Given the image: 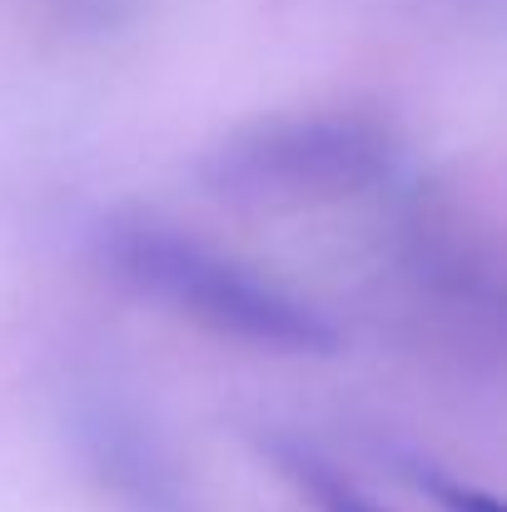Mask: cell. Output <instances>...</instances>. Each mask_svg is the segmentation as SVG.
Instances as JSON below:
<instances>
[{
    "mask_svg": "<svg viewBox=\"0 0 507 512\" xmlns=\"http://www.w3.org/2000/svg\"><path fill=\"white\" fill-rule=\"evenodd\" d=\"M398 170V140L368 115H279L219 140L194 179L234 209H324L373 194Z\"/></svg>",
    "mask_w": 507,
    "mask_h": 512,
    "instance_id": "cell-2",
    "label": "cell"
},
{
    "mask_svg": "<svg viewBox=\"0 0 507 512\" xmlns=\"http://www.w3.org/2000/svg\"><path fill=\"white\" fill-rule=\"evenodd\" d=\"M274 463H279V473H284L319 512H388L383 503H373L358 483H348L334 463H324V458L309 453V448L274 443Z\"/></svg>",
    "mask_w": 507,
    "mask_h": 512,
    "instance_id": "cell-4",
    "label": "cell"
},
{
    "mask_svg": "<svg viewBox=\"0 0 507 512\" xmlns=\"http://www.w3.org/2000/svg\"><path fill=\"white\" fill-rule=\"evenodd\" d=\"M90 249L115 284L214 339L264 353H329L338 343L319 304L155 214H105Z\"/></svg>",
    "mask_w": 507,
    "mask_h": 512,
    "instance_id": "cell-1",
    "label": "cell"
},
{
    "mask_svg": "<svg viewBox=\"0 0 507 512\" xmlns=\"http://www.w3.org/2000/svg\"><path fill=\"white\" fill-rule=\"evenodd\" d=\"M70 433L90 478L120 512H199L165 443L115 383H75Z\"/></svg>",
    "mask_w": 507,
    "mask_h": 512,
    "instance_id": "cell-3",
    "label": "cell"
}]
</instances>
